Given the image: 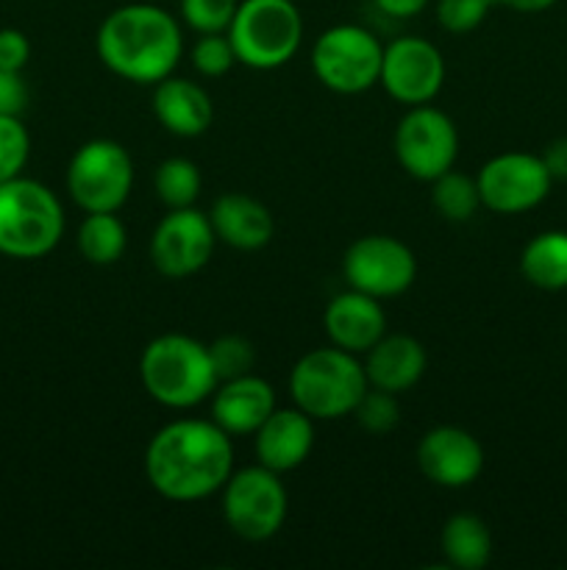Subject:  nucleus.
<instances>
[{
    "label": "nucleus",
    "mask_w": 567,
    "mask_h": 570,
    "mask_svg": "<svg viewBox=\"0 0 567 570\" xmlns=\"http://www.w3.org/2000/svg\"><path fill=\"white\" fill-rule=\"evenodd\" d=\"M442 554L459 570H481L493 557V534L487 523L470 512H459L442 527Z\"/></svg>",
    "instance_id": "obj_22"
},
{
    "label": "nucleus",
    "mask_w": 567,
    "mask_h": 570,
    "mask_svg": "<svg viewBox=\"0 0 567 570\" xmlns=\"http://www.w3.org/2000/svg\"><path fill=\"white\" fill-rule=\"evenodd\" d=\"M315 445V426L304 410H272V415L256 429V456L259 465L276 473L304 465Z\"/></svg>",
    "instance_id": "obj_17"
},
{
    "label": "nucleus",
    "mask_w": 567,
    "mask_h": 570,
    "mask_svg": "<svg viewBox=\"0 0 567 570\" xmlns=\"http://www.w3.org/2000/svg\"><path fill=\"white\" fill-rule=\"evenodd\" d=\"M431 204L445 220L465 223L478 212V206H481V195H478V184L472 181V178L448 170L439 178H434Z\"/></svg>",
    "instance_id": "obj_26"
},
{
    "label": "nucleus",
    "mask_w": 567,
    "mask_h": 570,
    "mask_svg": "<svg viewBox=\"0 0 567 570\" xmlns=\"http://www.w3.org/2000/svg\"><path fill=\"white\" fill-rule=\"evenodd\" d=\"M520 273L539 289L567 287V232H543L523 248Z\"/></svg>",
    "instance_id": "obj_23"
},
{
    "label": "nucleus",
    "mask_w": 567,
    "mask_h": 570,
    "mask_svg": "<svg viewBox=\"0 0 567 570\" xmlns=\"http://www.w3.org/2000/svg\"><path fill=\"white\" fill-rule=\"evenodd\" d=\"M139 379L150 399L172 410H189L217 387L209 345L187 334H161L148 343L139 360Z\"/></svg>",
    "instance_id": "obj_3"
},
{
    "label": "nucleus",
    "mask_w": 567,
    "mask_h": 570,
    "mask_svg": "<svg viewBox=\"0 0 567 570\" xmlns=\"http://www.w3.org/2000/svg\"><path fill=\"white\" fill-rule=\"evenodd\" d=\"M28 154H31V137L20 117L0 115V184L20 176Z\"/></svg>",
    "instance_id": "obj_29"
},
{
    "label": "nucleus",
    "mask_w": 567,
    "mask_h": 570,
    "mask_svg": "<svg viewBox=\"0 0 567 570\" xmlns=\"http://www.w3.org/2000/svg\"><path fill=\"white\" fill-rule=\"evenodd\" d=\"M28 106V87L17 70L0 67V115L20 117Z\"/></svg>",
    "instance_id": "obj_34"
},
{
    "label": "nucleus",
    "mask_w": 567,
    "mask_h": 570,
    "mask_svg": "<svg viewBox=\"0 0 567 570\" xmlns=\"http://www.w3.org/2000/svg\"><path fill=\"white\" fill-rule=\"evenodd\" d=\"M156 195L167 209H187L200 195V170L195 161L172 156L156 167Z\"/></svg>",
    "instance_id": "obj_25"
},
{
    "label": "nucleus",
    "mask_w": 567,
    "mask_h": 570,
    "mask_svg": "<svg viewBox=\"0 0 567 570\" xmlns=\"http://www.w3.org/2000/svg\"><path fill=\"white\" fill-rule=\"evenodd\" d=\"M342 273L350 289L372 295V298H392L406 293L417 276V259L400 239L387 234L361 237L345 250Z\"/></svg>",
    "instance_id": "obj_11"
},
{
    "label": "nucleus",
    "mask_w": 567,
    "mask_h": 570,
    "mask_svg": "<svg viewBox=\"0 0 567 570\" xmlns=\"http://www.w3.org/2000/svg\"><path fill=\"white\" fill-rule=\"evenodd\" d=\"M367 382L387 393H404L415 387L426 373V351L409 334L381 337L367 351Z\"/></svg>",
    "instance_id": "obj_21"
},
{
    "label": "nucleus",
    "mask_w": 567,
    "mask_h": 570,
    "mask_svg": "<svg viewBox=\"0 0 567 570\" xmlns=\"http://www.w3.org/2000/svg\"><path fill=\"white\" fill-rule=\"evenodd\" d=\"M150 488L170 501L209 499L233 473L231 434L215 421H176L161 429L145 454Z\"/></svg>",
    "instance_id": "obj_1"
},
{
    "label": "nucleus",
    "mask_w": 567,
    "mask_h": 570,
    "mask_svg": "<svg viewBox=\"0 0 567 570\" xmlns=\"http://www.w3.org/2000/svg\"><path fill=\"white\" fill-rule=\"evenodd\" d=\"M28 59H31V42L26 33L17 28H0V67L22 72Z\"/></svg>",
    "instance_id": "obj_33"
},
{
    "label": "nucleus",
    "mask_w": 567,
    "mask_h": 570,
    "mask_svg": "<svg viewBox=\"0 0 567 570\" xmlns=\"http://www.w3.org/2000/svg\"><path fill=\"white\" fill-rule=\"evenodd\" d=\"M237 0H181V14L200 33H226L237 14Z\"/></svg>",
    "instance_id": "obj_30"
},
{
    "label": "nucleus",
    "mask_w": 567,
    "mask_h": 570,
    "mask_svg": "<svg viewBox=\"0 0 567 570\" xmlns=\"http://www.w3.org/2000/svg\"><path fill=\"white\" fill-rule=\"evenodd\" d=\"M356 421L365 432L370 434H387L398 426L400 421V406L395 401V393H387V390L367 387L365 395L359 399L354 410Z\"/></svg>",
    "instance_id": "obj_28"
},
{
    "label": "nucleus",
    "mask_w": 567,
    "mask_h": 570,
    "mask_svg": "<svg viewBox=\"0 0 567 570\" xmlns=\"http://www.w3.org/2000/svg\"><path fill=\"white\" fill-rule=\"evenodd\" d=\"M378 81L400 104L422 106L442 89L445 59L437 45H431L428 39H395L392 45L384 48Z\"/></svg>",
    "instance_id": "obj_13"
},
{
    "label": "nucleus",
    "mask_w": 567,
    "mask_h": 570,
    "mask_svg": "<svg viewBox=\"0 0 567 570\" xmlns=\"http://www.w3.org/2000/svg\"><path fill=\"white\" fill-rule=\"evenodd\" d=\"M222 515L231 532L242 540H270L287 518V490L278 473L265 465L231 473L222 493Z\"/></svg>",
    "instance_id": "obj_9"
},
{
    "label": "nucleus",
    "mask_w": 567,
    "mask_h": 570,
    "mask_svg": "<svg viewBox=\"0 0 567 570\" xmlns=\"http://www.w3.org/2000/svg\"><path fill=\"white\" fill-rule=\"evenodd\" d=\"M133 187V161L115 139L81 145L67 167V189L83 212H117Z\"/></svg>",
    "instance_id": "obj_7"
},
{
    "label": "nucleus",
    "mask_w": 567,
    "mask_h": 570,
    "mask_svg": "<svg viewBox=\"0 0 567 570\" xmlns=\"http://www.w3.org/2000/svg\"><path fill=\"white\" fill-rule=\"evenodd\" d=\"M543 161L545 167H548L550 178H561V181H567V137L561 139H554V142L545 148L543 154Z\"/></svg>",
    "instance_id": "obj_35"
},
{
    "label": "nucleus",
    "mask_w": 567,
    "mask_h": 570,
    "mask_svg": "<svg viewBox=\"0 0 567 570\" xmlns=\"http://www.w3.org/2000/svg\"><path fill=\"white\" fill-rule=\"evenodd\" d=\"M94 48L115 76L159 83L172 76L181 59V28L161 6L128 3L100 22Z\"/></svg>",
    "instance_id": "obj_2"
},
{
    "label": "nucleus",
    "mask_w": 567,
    "mask_h": 570,
    "mask_svg": "<svg viewBox=\"0 0 567 570\" xmlns=\"http://www.w3.org/2000/svg\"><path fill=\"white\" fill-rule=\"evenodd\" d=\"M211 365H215L217 382H231V379L248 376L256 365V351L239 334H226V337H217L209 345Z\"/></svg>",
    "instance_id": "obj_27"
},
{
    "label": "nucleus",
    "mask_w": 567,
    "mask_h": 570,
    "mask_svg": "<svg viewBox=\"0 0 567 570\" xmlns=\"http://www.w3.org/2000/svg\"><path fill=\"white\" fill-rule=\"evenodd\" d=\"M495 0H439L437 20L445 31L467 33L484 22Z\"/></svg>",
    "instance_id": "obj_32"
},
{
    "label": "nucleus",
    "mask_w": 567,
    "mask_h": 570,
    "mask_svg": "<svg viewBox=\"0 0 567 570\" xmlns=\"http://www.w3.org/2000/svg\"><path fill=\"white\" fill-rule=\"evenodd\" d=\"M498 6H506L511 11H523V14H537V11L550 9L556 0H495Z\"/></svg>",
    "instance_id": "obj_37"
},
{
    "label": "nucleus",
    "mask_w": 567,
    "mask_h": 570,
    "mask_svg": "<svg viewBox=\"0 0 567 570\" xmlns=\"http://www.w3.org/2000/svg\"><path fill=\"white\" fill-rule=\"evenodd\" d=\"M476 184L487 209L498 215H520L543 204L554 178L543 156L500 154L481 167Z\"/></svg>",
    "instance_id": "obj_12"
},
{
    "label": "nucleus",
    "mask_w": 567,
    "mask_h": 570,
    "mask_svg": "<svg viewBox=\"0 0 567 570\" xmlns=\"http://www.w3.org/2000/svg\"><path fill=\"white\" fill-rule=\"evenodd\" d=\"M228 39L237 61L253 70H276L298 53L304 20L292 0H242L228 26Z\"/></svg>",
    "instance_id": "obj_6"
},
{
    "label": "nucleus",
    "mask_w": 567,
    "mask_h": 570,
    "mask_svg": "<svg viewBox=\"0 0 567 570\" xmlns=\"http://www.w3.org/2000/svg\"><path fill=\"white\" fill-rule=\"evenodd\" d=\"M237 61V53H233V45L226 33H203V37L195 42L192 48V65L200 76H226L231 70V65Z\"/></svg>",
    "instance_id": "obj_31"
},
{
    "label": "nucleus",
    "mask_w": 567,
    "mask_h": 570,
    "mask_svg": "<svg viewBox=\"0 0 567 570\" xmlns=\"http://www.w3.org/2000/svg\"><path fill=\"white\" fill-rule=\"evenodd\" d=\"M128 243L126 226L115 212H89L78 228V250L92 265H115Z\"/></svg>",
    "instance_id": "obj_24"
},
{
    "label": "nucleus",
    "mask_w": 567,
    "mask_h": 570,
    "mask_svg": "<svg viewBox=\"0 0 567 570\" xmlns=\"http://www.w3.org/2000/svg\"><path fill=\"white\" fill-rule=\"evenodd\" d=\"M276 410V393L265 379L239 376L217 390L211 417L226 434H256V429Z\"/></svg>",
    "instance_id": "obj_18"
},
{
    "label": "nucleus",
    "mask_w": 567,
    "mask_h": 570,
    "mask_svg": "<svg viewBox=\"0 0 567 570\" xmlns=\"http://www.w3.org/2000/svg\"><path fill=\"white\" fill-rule=\"evenodd\" d=\"M370 387L367 373L350 351L317 348L300 356L289 373V393L298 410L317 421H337L350 415Z\"/></svg>",
    "instance_id": "obj_5"
},
{
    "label": "nucleus",
    "mask_w": 567,
    "mask_h": 570,
    "mask_svg": "<svg viewBox=\"0 0 567 570\" xmlns=\"http://www.w3.org/2000/svg\"><path fill=\"white\" fill-rule=\"evenodd\" d=\"M428 0H376L378 9L389 17H398V20H406V17H415L417 11L426 9Z\"/></svg>",
    "instance_id": "obj_36"
},
{
    "label": "nucleus",
    "mask_w": 567,
    "mask_h": 570,
    "mask_svg": "<svg viewBox=\"0 0 567 570\" xmlns=\"http://www.w3.org/2000/svg\"><path fill=\"white\" fill-rule=\"evenodd\" d=\"M211 228L217 239L239 250H259L272 239V215L261 200L245 193H226L211 206Z\"/></svg>",
    "instance_id": "obj_19"
},
{
    "label": "nucleus",
    "mask_w": 567,
    "mask_h": 570,
    "mask_svg": "<svg viewBox=\"0 0 567 570\" xmlns=\"http://www.w3.org/2000/svg\"><path fill=\"white\" fill-rule=\"evenodd\" d=\"M215 239L211 220L198 209H170L150 239V259L161 276L187 278L211 259Z\"/></svg>",
    "instance_id": "obj_14"
},
{
    "label": "nucleus",
    "mask_w": 567,
    "mask_h": 570,
    "mask_svg": "<svg viewBox=\"0 0 567 570\" xmlns=\"http://www.w3.org/2000/svg\"><path fill=\"white\" fill-rule=\"evenodd\" d=\"M417 465L439 488H467L484 471V449L459 426H437L417 445Z\"/></svg>",
    "instance_id": "obj_15"
},
{
    "label": "nucleus",
    "mask_w": 567,
    "mask_h": 570,
    "mask_svg": "<svg viewBox=\"0 0 567 570\" xmlns=\"http://www.w3.org/2000/svg\"><path fill=\"white\" fill-rule=\"evenodd\" d=\"M322 323H326L328 340L350 354L370 351L387 332V315H384L378 298L359 293V289L337 295L328 304Z\"/></svg>",
    "instance_id": "obj_16"
},
{
    "label": "nucleus",
    "mask_w": 567,
    "mask_h": 570,
    "mask_svg": "<svg viewBox=\"0 0 567 570\" xmlns=\"http://www.w3.org/2000/svg\"><path fill=\"white\" fill-rule=\"evenodd\" d=\"M153 115L176 137H200L215 120V106L203 87L187 78L167 76L156 83Z\"/></svg>",
    "instance_id": "obj_20"
},
{
    "label": "nucleus",
    "mask_w": 567,
    "mask_h": 570,
    "mask_svg": "<svg viewBox=\"0 0 567 570\" xmlns=\"http://www.w3.org/2000/svg\"><path fill=\"white\" fill-rule=\"evenodd\" d=\"M384 48L367 28L334 26L317 37L311 48L315 76L328 89L356 95L370 89L381 76Z\"/></svg>",
    "instance_id": "obj_8"
},
{
    "label": "nucleus",
    "mask_w": 567,
    "mask_h": 570,
    "mask_svg": "<svg viewBox=\"0 0 567 570\" xmlns=\"http://www.w3.org/2000/svg\"><path fill=\"white\" fill-rule=\"evenodd\" d=\"M459 154V131L445 111L434 106H411L395 128V156L409 176L434 181L454 170Z\"/></svg>",
    "instance_id": "obj_10"
},
{
    "label": "nucleus",
    "mask_w": 567,
    "mask_h": 570,
    "mask_svg": "<svg viewBox=\"0 0 567 570\" xmlns=\"http://www.w3.org/2000/svg\"><path fill=\"white\" fill-rule=\"evenodd\" d=\"M64 212L59 198L33 178L0 184V254L11 259H39L59 245Z\"/></svg>",
    "instance_id": "obj_4"
}]
</instances>
